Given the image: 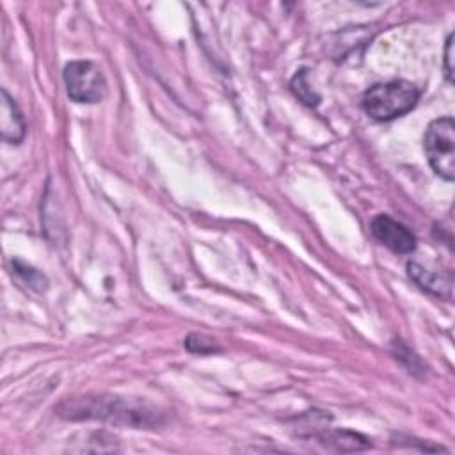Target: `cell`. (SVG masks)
I'll use <instances>...</instances> for the list:
<instances>
[{"label": "cell", "instance_id": "6da1fadb", "mask_svg": "<svg viewBox=\"0 0 455 455\" xmlns=\"http://www.w3.org/2000/svg\"><path fill=\"white\" fill-rule=\"evenodd\" d=\"M59 414L68 419H101L124 423L133 428H149L160 423V412L148 403L123 396H80L59 405Z\"/></svg>", "mask_w": 455, "mask_h": 455}, {"label": "cell", "instance_id": "7a4b0ae2", "mask_svg": "<svg viewBox=\"0 0 455 455\" xmlns=\"http://www.w3.org/2000/svg\"><path fill=\"white\" fill-rule=\"evenodd\" d=\"M419 92L407 80H393L371 85L363 96L364 112L377 121H391L414 108Z\"/></svg>", "mask_w": 455, "mask_h": 455}, {"label": "cell", "instance_id": "3957f363", "mask_svg": "<svg viewBox=\"0 0 455 455\" xmlns=\"http://www.w3.org/2000/svg\"><path fill=\"white\" fill-rule=\"evenodd\" d=\"M425 155L437 176L446 181L455 178V123L453 117L434 119L425 132Z\"/></svg>", "mask_w": 455, "mask_h": 455}, {"label": "cell", "instance_id": "277c9868", "mask_svg": "<svg viewBox=\"0 0 455 455\" xmlns=\"http://www.w3.org/2000/svg\"><path fill=\"white\" fill-rule=\"evenodd\" d=\"M68 96L76 103H98L107 94V80L91 60H71L62 73Z\"/></svg>", "mask_w": 455, "mask_h": 455}, {"label": "cell", "instance_id": "5b68a950", "mask_svg": "<svg viewBox=\"0 0 455 455\" xmlns=\"http://www.w3.org/2000/svg\"><path fill=\"white\" fill-rule=\"evenodd\" d=\"M370 229H371L373 236L380 243L389 247L393 252L409 254L416 249V238L411 233V229L387 215H377L371 220Z\"/></svg>", "mask_w": 455, "mask_h": 455}, {"label": "cell", "instance_id": "8992f818", "mask_svg": "<svg viewBox=\"0 0 455 455\" xmlns=\"http://www.w3.org/2000/svg\"><path fill=\"white\" fill-rule=\"evenodd\" d=\"M0 132L2 139L9 144H20L25 137L27 126L21 110L14 103V100L2 91V114H0Z\"/></svg>", "mask_w": 455, "mask_h": 455}, {"label": "cell", "instance_id": "52a82bcc", "mask_svg": "<svg viewBox=\"0 0 455 455\" xmlns=\"http://www.w3.org/2000/svg\"><path fill=\"white\" fill-rule=\"evenodd\" d=\"M407 270H409V275L412 281H416L421 288L432 291V293H437V295H443L444 293V286L450 290L451 286V279H444L439 272H434V270H428L425 267H421L419 263H414L411 261L407 265Z\"/></svg>", "mask_w": 455, "mask_h": 455}, {"label": "cell", "instance_id": "ba28073f", "mask_svg": "<svg viewBox=\"0 0 455 455\" xmlns=\"http://www.w3.org/2000/svg\"><path fill=\"white\" fill-rule=\"evenodd\" d=\"M185 347L194 352V354H213V352H219L220 348L217 347L215 339L208 338V336H203V334H190L187 339H185Z\"/></svg>", "mask_w": 455, "mask_h": 455}, {"label": "cell", "instance_id": "9c48e42d", "mask_svg": "<svg viewBox=\"0 0 455 455\" xmlns=\"http://www.w3.org/2000/svg\"><path fill=\"white\" fill-rule=\"evenodd\" d=\"M291 89H293V92L304 101V103H307V105H316L318 103V96L307 87V84H306V71L302 69L300 73H297L295 75V78L291 80Z\"/></svg>", "mask_w": 455, "mask_h": 455}, {"label": "cell", "instance_id": "30bf717a", "mask_svg": "<svg viewBox=\"0 0 455 455\" xmlns=\"http://www.w3.org/2000/svg\"><path fill=\"white\" fill-rule=\"evenodd\" d=\"M443 66H444V76H446V80H448L450 84H453V34H450L448 39H446Z\"/></svg>", "mask_w": 455, "mask_h": 455}]
</instances>
